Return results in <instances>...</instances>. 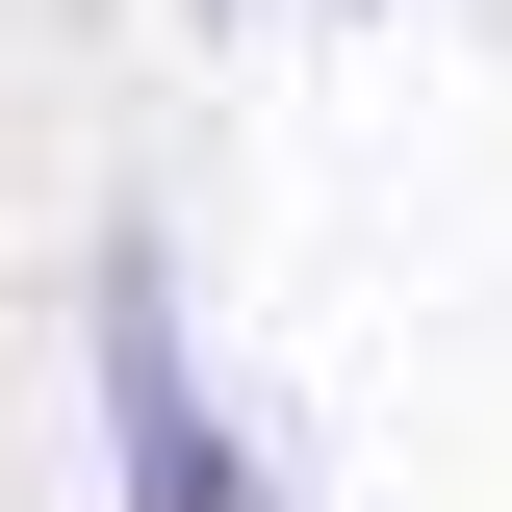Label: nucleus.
Returning a JSON list of instances; mask_svg holds the SVG:
<instances>
[{
  "instance_id": "obj_1",
  "label": "nucleus",
  "mask_w": 512,
  "mask_h": 512,
  "mask_svg": "<svg viewBox=\"0 0 512 512\" xmlns=\"http://www.w3.org/2000/svg\"><path fill=\"white\" fill-rule=\"evenodd\" d=\"M77 384H103V487L128 512H282L256 436H231V384H205V333H180V256L154 231L77 256Z\"/></svg>"
},
{
  "instance_id": "obj_2",
  "label": "nucleus",
  "mask_w": 512,
  "mask_h": 512,
  "mask_svg": "<svg viewBox=\"0 0 512 512\" xmlns=\"http://www.w3.org/2000/svg\"><path fill=\"white\" fill-rule=\"evenodd\" d=\"M205 26H256V0H205Z\"/></svg>"
}]
</instances>
